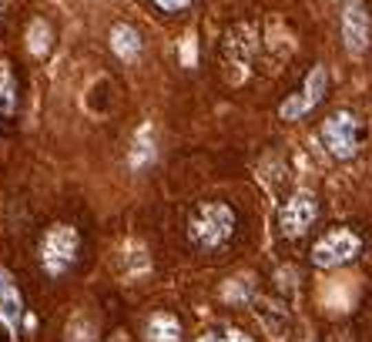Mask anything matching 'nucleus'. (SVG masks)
Here are the masks:
<instances>
[{"label":"nucleus","instance_id":"nucleus-1","mask_svg":"<svg viewBox=\"0 0 372 342\" xmlns=\"http://www.w3.org/2000/svg\"><path fill=\"white\" fill-rule=\"evenodd\" d=\"M235 235V211L225 202H201L188 218V238L201 252H215Z\"/></svg>","mask_w":372,"mask_h":342},{"label":"nucleus","instance_id":"nucleus-2","mask_svg":"<svg viewBox=\"0 0 372 342\" xmlns=\"http://www.w3.org/2000/svg\"><path fill=\"white\" fill-rule=\"evenodd\" d=\"M77 248H81V235L71 225H54L44 242H41V265L48 275H64L71 265L77 262Z\"/></svg>","mask_w":372,"mask_h":342},{"label":"nucleus","instance_id":"nucleus-3","mask_svg":"<svg viewBox=\"0 0 372 342\" xmlns=\"http://www.w3.org/2000/svg\"><path fill=\"white\" fill-rule=\"evenodd\" d=\"M359 248H362V242H359V235H355L352 228H332V232H325V235L316 242L312 262L319 265V268H335V265L355 259Z\"/></svg>","mask_w":372,"mask_h":342},{"label":"nucleus","instance_id":"nucleus-4","mask_svg":"<svg viewBox=\"0 0 372 342\" xmlns=\"http://www.w3.org/2000/svg\"><path fill=\"white\" fill-rule=\"evenodd\" d=\"M322 145H325V151H329L332 158H339V161L352 158L355 148H359V121H355L349 111H339V114L325 118Z\"/></svg>","mask_w":372,"mask_h":342},{"label":"nucleus","instance_id":"nucleus-5","mask_svg":"<svg viewBox=\"0 0 372 342\" xmlns=\"http://www.w3.org/2000/svg\"><path fill=\"white\" fill-rule=\"evenodd\" d=\"M316 215H319V205H316V198H312L309 191H298V195H292V198L282 205V215H278L282 235H285V238H302L309 228H312Z\"/></svg>","mask_w":372,"mask_h":342},{"label":"nucleus","instance_id":"nucleus-6","mask_svg":"<svg viewBox=\"0 0 372 342\" xmlns=\"http://www.w3.org/2000/svg\"><path fill=\"white\" fill-rule=\"evenodd\" d=\"M325 84H329V74H325L322 64H316V67L309 71L305 84H302V91H298V94H292V98H289L285 105L278 107V114H282L285 121H296V118H302V114H309L312 107L322 101Z\"/></svg>","mask_w":372,"mask_h":342},{"label":"nucleus","instance_id":"nucleus-7","mask_svg":"<svg viewBox=\"0 0 372 342\" xmlns=\"http://www.w3.org/2000/svg\"><path fill=\"white\" fill-rule=\"evenodd\" d=\"M342 37L349 54H362L369 47V14L362 3H349L342 10Z\"/></svg>","mask_w":372,"mask_h":342},{"label":"nucleus","instance_id":"nucleus-8","mask_svg":"<svg viewBox=\"0 0 372 342\" xmlns=\"http://www.w3.org/2000/svg\"><path fill=\"white\" fill-rule=\"evenodd\" d=\"M111 51L118 54L121 61H134L141 54V37L131 24H114L111 27Z\"/></svg>","mask_w":372,"mask_h":342},{"label":"nucleus","instance_id":"nucleus-9","mask_svg":"<svg viewBox=\"0 0 372 342\" xmlns=\"http://www.w3.org/2000/svg\"><path fill=\"white\" fill-rule=\"evenodd\" d=\"M148 342H181V325L178 319L168 316V312H158V316L148 319V332H145Z\"/></svg>","mask_w":372,"mask_h":342},{"label":"nucleus","instance_id":"nucleus-10","mask_svg":"<svg viewBox=\"0 0 372 342\" xmlns=\"http://www.w3.org/2000/svg\"><path fill=\"white\" fill-rule=\"evenodd\" d=\"M21 312H24V299H21V292H17V286L10 282L7 272H0V316L17 319Z\"/></svg>","mask_w":372,"mask_h":342},{"label":"nucleus","instance_id":"nucleus-11","mask_svg":"<svg viewBox=\"0 0 372 342\" xmlns=\"http://www.w3.org/2000/svg\"><path fill=\"white\" fill-rule=\"evenodd\" d=\"M27 47H30V54L34 57H44V54L50 51V27L44 24V21H34L30 24V30H27Z\"/></svg>","mask_w":372,"mask_h":342},{"label":"nucleus","instance_id":"nucleus-12","mask_svg":"<svg viewBox=\"0 0 372 342\" xmlns=\"http://www.w3.org/2000/svg\"><path fill=\"white\" fill-rule=\"evenodd\" d=\"M14 105H17V98H14V74H10L7 61H0V111L10 114Z\"/></svg>","mask_w":372,"mask_h":342},{"label":"nucleus","instance_id":"nucleus-13","mask_svg":"<svg viewBox=\"0 0 372 342\" xmlns=\"http://www.w3.org/2000/svg\"><path fill=\"white\" fill-rule=\"evenodd\" d=\"M255 312H258L262 322L272 329V336H278V339H282V336H289V316H285V312H278V316H275V312L265 309V302H258V306H255Z\"/></svg>","mask_w":372,"mask_h":342},{"label":"nucleus","instance_id":"nucleus-14","mask_svg":"<svg viewBox=\"0 0 372 342\" xmlns=\"http://www.w3.org/2000/svg\"><path fill=\"white\" fill-rule=\"evenodd\" d=\"M154 3H158V7L165 10V14H178V10H185V7H188L192 0H154Z\"/></svg>","mask_w":372,"mask_h":342},{"label":"nucleus","instance_id":"nucleus-15","mask_svg":"<svg viewBox=\"0 0 372 342\" xmlns=\"http://www.w3.org/2000/svg\"><path fill=\"white\" fill-rule=\"evenodd\" d=\"M198 342H222V339H218V336H215V332H205V336H201Z\"/></svg>","mask_w":372,"mask_h":342},{"label":"nucleus","instance_id":"nucleus-16","mask_svg":"<svg viewBox=\"0 0 372 342\" xmlns=\"http://www.w3.org/2000/svg\"><path fill=\"white\" fill-rule=\"evenodd\" d=\"M0 342H10V332H7V325L0 322Z\"/></svg>","mask_w":372,"mask_h":342}]
</instances>
